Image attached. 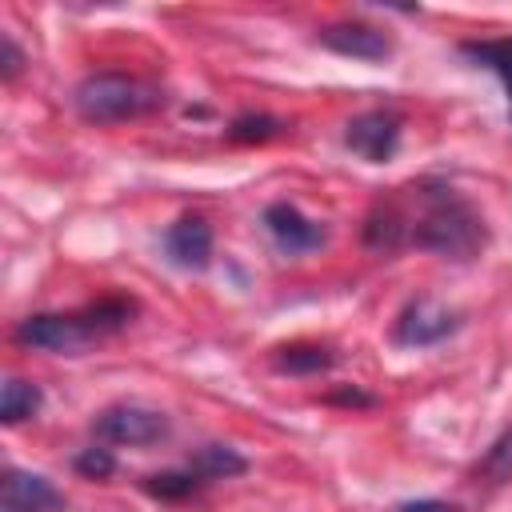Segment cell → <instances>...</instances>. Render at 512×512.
I'll list each match as a JSON object with an SVG mask.
<instances>
[{"label":"cell","mask_w":512,"mask_h":512,"mask_svg":"<svg viewBox=\"0 0 512 512\" xmlns=\"http://www.w3.org/2000/svg\"><path fill=\"white\" fill-rule=\"evenodd\" d=\"M284 132V120H276V116H236L232 124H228V140H236V144H260V140H272V136H280Z\"/></svg>","instance_id":"16"},{"label":"cell","mask_w":512,"mask_h":512,"mask_svg":"<svg viewBox=\"0 0 512 512\" xmlns=\"http://www.w3.org/2000/svg\"><path fill=\"white\" fill-rule=\"evenodd\" d=\"M136 316V304L128 296H100L76 312H36L16 324L12 340L20 348L52 352V356H80L96 340L128 328Z\"/></svg>","instance_id":"2"},{"label":"cell","mask_w":512,"mask_h":512,"mask_svg":"<svg viewBox=\"0 0 512 512\" xmlns=\"http://www.w3.org/2000/svg\"><path fill=\"white\" fill-rule=\"evenodd\" d=\"M396 512H456V504H444V500H408Z\"/></svg>","instance_id":"20"},{"label":"cell","mask_w":512,"mask_h":512,"mask_svg":"<svg viewBox=\"0 0 512 512\" xmlns=\"http://www.w3.org/2000/svg\"><path fill=\"white\" fill-rule=\"evenodd\" d=\"M460 328V316L452 308H444L432 296H416L404 304V312L392 324V340L400 348H432L440 340H448Z\"/></svg>","instance_id":"5"},{"label":"cell","mask_w":512,"mask_h":512,"mask_svg":"<svg viewBox=\"0 0 512 512\" xmlns=\"http://www.w3.org/2000/svg\"><path fill=\"white\" fill-rule=\"evenodd\" d=\"M72 104L88 124H120L156 112L164 104V92L128 72H92L76 84Z\"/></svg>","instance_id":"3"},{"label":"cell","mask_w":512,"mask_h":512,"mask_svg":"<svg viewBox=\"0 0 512 512\" xmlns=\"http://www.w3.org/2000/svg\"><path fill=\"white\" fill-rule=\"evenodd\" d=\"M20 68H24V52H20V44L12 40V32H0V76L12 84V80L20 76Z\"/></svg>","instance_id":"19"},{"label":"cell","mask_w":512,"mask_h":512,"mask_svg":"<svg viewBox=\"0 0 512 512\" xmlns=\"http://www.w3.org/2000/svg\"><path fill=\"white\" fill-rule=\"evenodd\" d=\"M164 248L172 256V264L188 268V272H200L208 268L212 260V228L204 216H184L176 220L168 232H164Z\"/></svg>","instance_id":"10"},{"label":"cell","mask_w":512,"mask_h":512,"mask_svg":"<svg viewBox=\"0 0 512 512\" xmlns=\"http://www.w3.org/2000/svg\"><path fill=\"white\" fill-rule=\"evenodd\" d=\"M188 464L200 472L204 484H212V480H232V476L248 472V460H244L236 448H228V444H204V448L192 452Z\"/></svg>","instance_id":"12"},{"label":"cell","mask_w":512,"mask_h":512,"mask_svg":"<svg viewBox=\"0 0 512 512\" xmlns=\"http://www.w3.org/2000/svg\"><path fill=\"white\" fill-rule=\"evenodd\" d=\"M76 472H84L88 480H104V476H112L116 472V456H112V448H84L80 456H76Z\"/></svg>","instance_id":"18"},{"label":"cell","mask_w":512,"mask_h":512,"mask_svg":"<svg viewBox=\"0 0 512 512\" xmlns=\"http://www.w3.org/2000/svg\"><path fill=\"white\" fill-rule=\"evenodd\" d=\"M40 404H44V396H40L36 384H28L20 376H8L4 388H0V424H8V428L24 424L40 412Z\"/></svg>","instance_id":"11"},{"label":"cell","mask_w":512,"mask_h":512,"mask_svg":"<svg viewBox=\"0 0 512 512\" xmlns=\"http://www.w3.org/2000/svg\"><path fill=\"white\" fill-rule=\"evenodd\" d=\"M344 144H348L356 156H364L368 164H384V160H392L396 148H400V116H396V112H384V108L360 112L356 120H348Z\"/></svg>","instance_id":"6"},{"label":"cell","mask_w":512,"mask_h":512,"mask_svg":"<svg viewBox=\"0 0 512 512\" xmlns=\"http://www.w3.org/2000/svg\"><path fill=\"white\" fill-rule=\"evenodd\" d=\"M336 364V352L328 344H288L276 352V368L292 376H316Z\"/></svg>","instance_id":"13"},{"label":"cell","mask_w":512,"mask_h":512,"mask_svg":"<svg viewBox=\"0 0 512 512\" xmlns=\"http://www.w3.org/2000/svg\"><path fill=\"white\" fill-rule=\"evenodd\" d=\"M0 512H64V492L48 476H40V472L4 468Z\"/></svg>","instance_id":"7"},{"label":"cell","mask_w":512,"mask_h":512,"mask_svg":"<svg viewBox=\"0 0 512 512\" xmlns=\"http://www.w3.org/2000/svg\"><path fill=\"white\" fill-rule=\"evenodd\" d=\"M264 228H268V236L276 240V248L288 252V256H304V252H312V248H320V244L328 240V232H324L316 220H308V216H304L296 204H288V200H276V204L264 208Z\"/></svg>","instance_id":"8"},{"label":"cell","mask_w":512,"mask_h":512,"mask_svg":"<svg viewBox=\"0 0 512 512\" xmlns=\"http://www.w3.org/2000/svg\"><path fill=\"white\" fill-rule=\"evenodd\" d=\"M412 192V204H396V200H384L372 208L368 224H364V244L372 252H396L404 244L412 248H424V252H436L444 260H472L480 256L488 232H484V220L480 212L448 184H416L408 188Z\"/></svg>","instance_id":"1"},{"label":"cell","mask_w":512,"mask_h":512,"mask_svg":"<svg viewBox=\"0 0 512 512\" xmlns=\"http://www.w3.org/2000/svg\"><path fill=\"white\" fill-rule=\"evenodd\" d=\"M316 44L336 52V56H352V60H384L392 52V40L360 20H344V24H328L316 32Z\"/></svg>","instance_id":"9"},{"label":"cell","mask_w":512,"mask_h":512,"mask_svg":"<svg viewBox=\"0 0 512 512\" xmlns=\"http://www.w3.org/2000/svg\"><path fill=\"white\" fill-rule=\"evenodd\" d=\"M200 488H204V480H200V472L192 464L188 468H176V472H152V476H144V492L156 496V500H184V496H192Z\"/></svg>","instance_id":"14"},{"label":"cell","mask_w":512,"mask_h":512,"mask_svg":"<svg viewBox=\"0 0 512 512\" xmlns=\"http://www.w3.org/2000/svg\"><path fill=\"white\" fill-rule=\"evenodd\" d=\"M92 432L104 444L144 448V444H160L168 436V416L156 408H144V404H112V408L96 412Z\"/></svg>","instance_id":"4"},{"label":"cell","mask_w":512,"mask_h":512,"mask_svg":"<svg viewBox=\"0 0 512 512\" xmlns=\"http://www.w3.org/2000/svg\"><path fill=\"white\" fill-rule=\"evenodd\" d=\"M464 56H472L484 68H492L512 88V40H468L464 44Z\"/></svg>","instance_id":"15"},{"label":"cell","mask_w":512,"mask_h":512,"mask_svg":"<svg viewBox=\"0 0 512 512\" xmlns=\"http://www.w3.org/2000/svg\"><path fill=\"white\" fill-rule=\"evenodd\" d=\"M480 476L492 480V484L512 480V428H504V432L492 440V448H488L484 460H480Z\"/></svg>","instance_id":"17"}]
</instances>
